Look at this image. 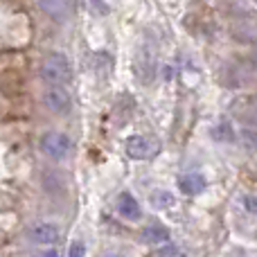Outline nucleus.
I'll use <instances>...</instances> for the list:
<instances>
[{"mask_svg":"<svg viewBox=\"0 0 257 257\" xmlns=\"http://www.w3.org/2000/svg\"><path fill=\"white\" fill-rule=\"evenodd\" d=\"M39 75L48 86H66L72 81V63L66 54L50 52L41 63Z\"/></svg>","mask_w":257,"mask_h":257,"instance_id":"nucleus-1","label":"nucleus"},{"mask_svg":"<svg viewBox=\"0 0 257 257\" xmlns=\"http://www.w3.org/2000/svg\"><path fill=\"white\" fill-rule=\"evenodd\" d=\"M41 151L52 160H66L72 151V142L66 133L61 131H48L41 138Z\"/></svg>","mask_w":257,"mask_h":257,"instance_id":"nucleus-2","label":"nucleus"},{"mask_svg":"<svg viewBox=\"0 0 257 257\" xmlns=\"http://www.w3.org/2000/svg\"><path fill=\"white\" fill-rule=\"evenodd\" d=\"M160 140L154 136H131L126 140V154L133 160H151L160 154Z\"/></svg>","mask_w":257,"mask_h":257,"instance_id":"nucleus-3","label":"nucleus"},{"mask_svg":"<svg viewBox=\"0 0 257 257\" xmlns=\"http://www.w3.org/2000/svg\"><path fill=\"white\" fill-rule=\"evenodd\" d=\"M41 102H43V106L48 108V111L57 113V115H68V113L72 111L70 93H68L63 86H50V88L43 93Z\"/></svg>","mask_w":257,"mask_h":257,"instance_id":"nucleus-4","label":"nucleus"},{"mask_svg":"<svg viewBox=\"0 0 257 257\" xmlns=\"http://www.w3.org/2000/svg\"><path fill=\"white\" fill-rule=\"evenodd\" d=\"M39 9L52 21L63 23L75 14V0H36Z\"/></svg>","mask_w":257,"mask_h":257,"instance_id":"nucleus-5","label":"nucleus"},{"mask_svg":"<svg viewBox=\"0 0 257 257\" xmlns=\"http://www.w3.org/2000/svg\"><path fill=\"white\" fill-rule=\"evenodd\" d=\"M27 237H30V241L36 246H52L59 241V228L50 221H36L30 226Z\"/></svg>","mask_w":257,"mask_h":257,"instance_id":"nucleus-6","label":"nucleus"},{"mask_svg":"<svg viewBox=\"0 0 257 257\" xmlns=\"http://www.w3.org/2000/svg\"><path fill=\"white\" fill-rule=\"evenodd\" d=\"M117 212L124 219H128V221H140L142 219L140 203H138V199L131 192H122V194L117 196Z\"/></svg>","mask_w":257,"mask_h":257,"instance_id":"nucleus-7","label":"nucleus"},{"mask_svg":"<svg viewBox=\"0 0 257 257\" xmlns=\"http://www.w3.org/2000/svg\"><path fill=\"white\" fill-rule=\"evenodd\" d=\"M205 185H208V183H205V176L199 174V172H190V174H185V176L178 178V190L187 196L201 194V192L205 190Z\"/></svg>","mask_w":257,"mask_h":257,"instance_id":"nucleus-8","label":"nucleus"},{"mask_svg":"<svg viewBox=\"0 0 257 257\" xmlns=\"http://www.w3.org/2000/svg\"><path fill=\"white\" fill-rule=\"evenodd\" d=\"M142 241L145 244H165L169 239V230L163 226V223H151L142 230Z\"/></svg>","mask_w":257,"mask_h":257,"instance_id":"nucleus-9","label":"nucleus"},{"mask_svg":"<svg viewBox=\"0 0 257 257\" xmlns=\"http://www.w3.org/2000/svg\"><path fill=\"white\" fill-rule=\"evenodd\" d=\"M151 205L158 210H167L174 205V196L169 194L167 190H156L154 194H151Z\"/></svg>","mask_w":257,"mask_h":257,"instance_id":"nucleus-10","label":"nucleus"},{"mask_svg":"<svg viewBox=\"0 0 257 257\" xmlns=\"http://www.w3.org/2000/svg\"><path fill=\"white\" fill-rule=\"evenodd\" d=\"M68 257H86V246L81 241H72L70 250H68Z\"/></svg>","mask_w":257,"mask_h":257,"instance_id":"nucleus-11","label":"nucleus"},{"mask_svg":"<svg viewBox=\"0 0 257 257\" xmlns=\"http://www.w3.org/2000/svg\"><path fill=\"white\" fill-rule=\"evenodd\" d=\"M244 205H246V210H248V212H253V214H257V196H246L244 199Z\"/></svg>","mask_w":257,"mask_h":257,"instance_id":"nucleus-12","label":"nucleus"},{"mask_svg":"<svg viewBox=\"0 0 257 257\" xmlns=\"http://www.w3.org/2000/svg\"><path fill=\"white\" fill-rule=\"evenodd\" d=\"M39 257H59V255H57V250H52V248H50V250H45V253H41Z\"/></svg>","mask_w":257,"mask_h":257,"instance_id":"nucleus-13","label":"nucleus"},{"mask_svg":"<svg viewBox=\"0 0 257 257\" xmlns=\"http://www.w3.org/2000/svg\"><path fill=\"white\" fill-rule=\"evenodd\" d=\"M250 63H253V68H257V50L250 52Z\"/></svg>","mask_w":257,"mask_h":257,"instance_id":"nucleus-14","label":"nucleus"},{"mask_svg":"<svg viewBox=\"0 0 257 257\" xmlns=\"http://www.w3.org/2000/svg\"><path fill=\"white\" fill-rule=\"evenodd\" d=\"M255 3H257V0H255Z\"/></svg>","mask_w":257,"mask_h":257,"instance_id":"nucleus-15","label":"nucleus"}]
</instances>
